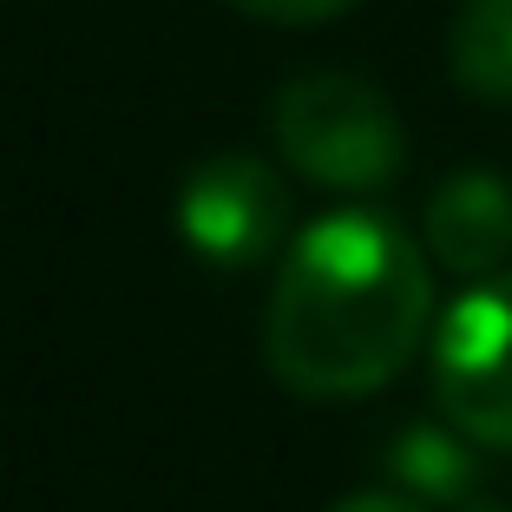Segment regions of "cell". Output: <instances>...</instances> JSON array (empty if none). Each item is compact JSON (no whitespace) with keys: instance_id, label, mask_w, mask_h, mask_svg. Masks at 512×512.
I'll use <instances>...</instances> for the list:
<instances>
[{"instance_id":"52a82bcc","label":"cell","mask_w":512,"mask_h":512,"mask_svg":"<svg viewBox=\"0 0 512 512\" xmlns=\"http://www.w3.org/2000/svg\"><path fill=\"white\" fill-rule=\"evenodd\" d=\"M473 447H480V440H467L453 421L447 427H407V434L394 440L388 467H394V480L414 499H427V506H467L473 499Z\"/></svg>"},{"instance_id":"6da1fadb","label":"cell","mask_w":512,"mask_h":512,"mask_svg":"<svg viewBox=\"0 0 512 512\" xmlns=\"http://www.w3.org/2000/svg\"><path fill=\"white\" fill-rule=\"evenodd\" d=\"M434 322L427 250L381 211H329L289 237L263 309V362L302 401H355L401 375Z\"/></svg>"},{"instance_id":"3957f363","label":"cell","mask_w":512,"mask_h":512,"mask_svg":"<svg viewBox=\"0 0 512 512\" xmlns=\"http://www.w3.org/2000/svg\"><path fill=\"white\" fill-rule=\"evenodd\" d=\"M440 414L480 447H512V270H493L434 329Z\"/></svg>"},{"instance_id":"7a4b0ae2","label":"cell","mask_w":512,"mask_h":512,"mask_svg":"<svg viewBox=\"0 0 512 512\" xmlns=\"http://www.w3.org/2000/svg\"><path fill=\"white\" fill-rule=\"evenodd\" d=\"M276 145L289 171L329 191H381L407 165L394 106L355 73H302L276 99Z\"/></svg>"},{"instance_id":"5b68a950","label":"cell","mask_w":512,"mask_h":512,"mask_svg":"<svg viewBox=\"0 0 512 512\" xmlns=\"http://www.w3.org/2000/svg\"><path fill=\"white\" fill-rule=\"evenodd\" d=\"M427 250L453 276H493L512 256V184L493 171H453L427 204Z\"/></svg>"},{"instance_id":"30bf717a","label":"cell","mask_w":512,"mask_h":512,"mask_svg":"<svg viewBox=\"0 0 512 512\" xmlns=\"http://www.w3.org/2000/svg\"><path fill=\"white\" fill-rule=\"evenodd\" d=\"M460 512H512V506H499V499H480V493H473V499H467Z\"/></svg>"},{"instance_id":"ba28073f","label":"cell","mask_w":512,"mask_h":512,"mask_svg":"<svg viewBox=\"0 0 512 512\" xmlns=\"http://www.w3.org/2000/svg\"><path fill=\"white\" fill-rule=\"evenodd\" d=\"M230 7L250 20H270V27H316V20L348 14L355 0H230Z\"/></svg>"},{"instance_id":"8992f818","label":"cell","mask_w":512,"mask_h":512,"mask_svg":"<svg viewBox=\"0 0 512 512\" xmlns=\"http://www.w3.org/2000/svg\"><path fill=\"white\" fill-rule=\"evenodd\" d=\"M447 60L473 99L512 106V0H467L453 20Z\"/></svg>"},{"instance_id":"9c48e42d","label":"cell","mask_w":512,"mask_h":512,"mask_svg":"<svg viewBox=\"0 0 512 512\" xmlns=\"http://www.w3.org/2000/svg\"><path fill=\"white\" fill-rule=\"evenodd\" d=\"M329 512H434V506L401 486V493H348V499H335Z\"/></svg>"},{"instance_id":"277c9868","label":"cell","mask_w":512,"mask_h":512,"mask_svg":"<svg viewBox=\"0 0 512 512\" xmlns=\"http://www.w3.org/2000/svg\"><path fill=\"white\" fill-rule=\"evenodd\" d=\"M283 230H289V191L250 151L204 158L178 191V237L217 270H250V263L276 256Z\"/></svg>"}]
</instances>
